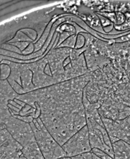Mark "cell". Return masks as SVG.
Instances as JSON below:
<instances>
[{
  "mask_svg": "<svg viewBox=\"0 0 130 159\" xmlns=\"http://www.w3.org/2000/svg\"><path fill=\"white\" fill-rule=\"evenodd\" d=\"M72 159V158H70V157H64V158H61V159Z\"/></svg>",
  "mask_w": 130,
  "mask_h": 159,
  "instance_id": "11",
  "label": "cell"
},
{
  "mask_svg": "<svg viewBox=\"0 0 130 159\" xmlns=\"http://www.w3.org/2000/svg\"><path fill=\"white\" fill-rule=\"evenodd\" d=\"M81 156L83 159H92V153L91 152V151L82 154Z\"/></svg>",
  "mask_w": 130,
  "mask_h": 159,
  "instance_id": "9",
  "label": "cell"
},
{
  "mask_svg": "<svg viewBox=\"0 0 130 159\" xmlns=\"http://www.w3.org/2000/svg\"><path fill=\"white\" fill-rule=\"evenodd\" d=\"M114 159H130V144L122 140L112 143Z\"/></svg>",
  "mask_w": 130,
  "mask_h": 159,
  "instance_id": "7",
  "label": "cell"
},
{
  "mask_svg": "<svg viewBox=\"0 0 130 159\" xmlns=\"http://www.w3.org/2000/svg\"><path fill=\"white\" fill-rule=\"evenodd\" d=\"M72 49L67 47L53 49L33 63L10 62L9 84L20 95L89 73L83 53L73 57Z\"/></svg>",
  "mask_w": 130,
  "mask_h": 159,
  "instance_id": "2",
  "label": "cell"
},
{
  "mask_svg": "<svg viewBox=\"0 0 130 159\" xmlns=\"http://www.w3.org/2000/svg\"><path fill=\"white\" fill-rule=\"evenodd\" d=\"M101 118L112 143L122 140L130 144V116L125 119L116 121Z\"/></svg>",
  "mask_w": 130,
  "mask_h": 159,
  "instance_id": "6",
  "label": "cell"
},
{
  "mask_svg": "<svg viewBox=\"0 0 130 159\" xmlns=\"http://www.w3.org/2000/svg\"><path fill=\"white\" fill-rule=\"evenodd\" d=\"M92 159H101L100 157H99L98 156H96L95 154H93L92 153Z\"/></svg>",
  "mask_w": 130,
  "mask_h": 159,
  "instance_id": "10",
  "label": "cell"
},
{
  "mask_svg": "<svg viewBox=\"0 0 130 159\" xmlns=\"http://www.w3.org/2000/svg\"><path fill=\"white\" fill-rule=\"evenodd\" d=\"M22 151L26 159H44L36 141L22 147Z\"/></svg>",
  "mask_w": 130,
  "mask_h": 159,
  "instance_id": "8",
  "label": "cell"
},
{
  "mask_svg": "<svg viewBox=\"0 0 130 159\" xmlns=\"http://www.w3.org/2000/svg\"><path fill=\"white\" fill-rule=\"evenodd\" d=\"M4 125L12 136L22 147L36 141L30 123L12 116L6 120Z\"/></svg>",
  "mask_w": 130,
  "mask_h": 159,
  "instance_id": "4",
  "label": "cell"
},
{
  "mask_svg": "<svg viewBox=\"0 0 130 159\" xmlns=\"http://www.w3.org/2000/svg\"><path fill=\"white\" fill-rule=\"evenodd\" d=\"M90 73L46 88L20 95L24 102V114L39 118L49 134L60 145L86 126L83 103L84 89Z\"/></svg>",
  "mask_w": 130,
  "mask_h": 159,
  "instance_id": "1",
  "label": "cell"
},
{
  "mask_svg": "<svg viewBox=\"0 0 130 159\" xmlns=\"http://www.w3.org/2000/svg\"><path fill=\"white\" fill-rule=\"evenodd\" d=\"M30 124L44 159H59L67 157L62 146L49 134L39 118L34 119Z\"/></svg>",
  "mask_w": 130,
  "mask_h": 159,
  "instance_id": "3",
  "label": "cell"
},
{
  "mask_svg": "<svg viewBox=\"0 0 130 159\" xmlns=\"http://www.w3.org/2000/svg\"><path fill=\"white\" fill-rule=\"evenodd\" d=\"M67 157H73L82 154L91 152L89 132L87 126L83 127L72 137H71L63 145Z\"/></svg>",
  "mask_w": 130,
  "mask_h": 159,
  "instance_id": "5",
  "label": "cell"
}]
</instances>
